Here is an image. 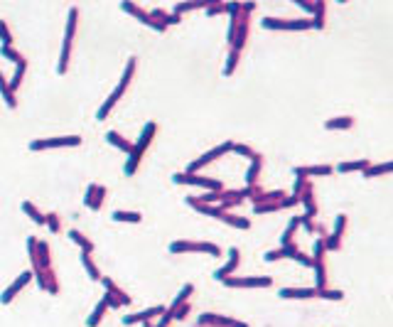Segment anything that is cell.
<instances>
[{"mask_svg": "<svg viewBox=\"0 0 393 327\" xmlns=\"http://www.w3.org/2000/svg\"><path fill=\"white\" fill-rule=\"evenodd\" d=\"M155 133H157L155 121H147V123L143 125V133H140V138H138V143L133 146V153L128 155V160H125V165H123V172L128 175V177H133L135 175V170H138V165H140V160H143V155H145V150L150 148V143H153Z\"/></svg>", "mask_w": 393, "mask_h": 327, "instance_id": "1", "label": "cell"}, {"mask_svg": "<svg viewBox=\"0 0 393 327\" xmlns=\"http://www.w3.org/2000/svg\"><path fill=\"white\" fill-rule=\"evenodd\" d=\"M133 77H135V57H130V59H128V64H125V69H123V77H121V81H118V86L111 91V96H108V99L103 101L101 108L96 111V118H99V121H103V118L111 113V108L118 103V99L125 94V89H128V84L133 81Z\"/></svg>", "mask_w": 393, "mask_h": 327, "instance_id": "2", "label": "cell"}, {"mask_svg": "<svg viewBox=\"0 0 393 327\" xmlns=\"http://www.w3.org/2000/svg\"><path fill=\"white\" fill-rule=\"evenodd\" d=\"M77 23H79V8H71L69 10V20H67L64 42H62L59 64H57V74H67V69H69V57H71V45H74V34H77Z\"/></svg>", "mask_w": 393, "mask_h": 327, "instance_id": "3", "label": "cell"}, {"mask_svg": "<svg viewBox=\"0 0 393 327\" xmlns=\"http://www.w3.org/2000/svg\"><path fill=\"white\" fill-rule=\"evenodd\" d=\"M172 182L175 185H194V187H204V190L209 192H221V182L219 180H209V177H202V175H197V172H177V175H172Z\"/></svg>", "mask_w": 393, "mask_h": 327, "instance_id": "4", "label": "cell"}, {"mask_svg": "<svg viewBox=\"0 0 393 327\" xmlns=\"http://www.w3.org/2000/svg\"><path fill=\"white\" fill-rule=\"evenodd\" d=\"M81 146V136H59V138H40V140H32L30 143V150L32 153H40V150H52V148H77Z\"/></svg>", "mask_w": 393, "mask_h": 327, "instance_id": "5", "label": "cell"}, {"mask_svg": "<svg viewBox=\"0 0 393 327\" xmlns=\"http://www.w3.org/2000/svg\"><path fill=\"white\" fill-rule=\"evenodd\" d=\"M224 283L229 288H270L273 278L270 276H231Z\"/></svg>", "mask_w": 393, "mask_h": 327, "instance_id": "6", "label": "cell"}, {"mask_svg": "<svg viewBox=\"0 0 393 327\" xmlns=\"http://www.w3.org/2000/svg\"><path fill=\"white\" fill-rule=\"evenodd\" d=\"M121 10L128 12V15H133L138 23L147 25V27H153V30H157V32H165V25L155 23V20L150 17V10H143V8H138L135 3H128V0H123V3H121Z\"/></svg>", "mask_w": 393, "mask_h": 327, "instance_id": "7", "label": "cell"}, {"mask_svg": "<svg viewBox=\"0 0 393 327\" xmlns=\"http://www.w3.org/2000/svg\"><path fill=\"white\" fill-rule=\"evenodd\" d=\"M234 148V143L231 140H226V143H221V146H216V148H212L209 153H204L202 158H197L194 162H192L190 168H187V172H197V170H202L204 165H209V162H214L216 158H221V155H226L229 150Z\"/></svg>", "mask_w": 393, "mask_h": 327, "instance_id": "8", "label": "cell"}, {"mask_svg": "<svg viewBox=\"0 0 393 327\" xmlns=\"http://www.w3.org/2000/svg\"><path fill=\"white\" fill-rule=\"evenodd\" d=\"M260 25L266 30H310V20H278V17H263Z\"/></svg>", "mask_w": 393, "mask_h": 327, "instance_id": "9", "label": "cell"}, {"mask_svg": "<svg viewBox=\"0 0 393 327\" xmlns=\"http://www.w3.org/2000/svg\"><path fill=\"white\" fill-rule=\"evenodd\" d=\"M167 313V307L165 305H155V307H147V310H143V313H133V315H125L123 317V325H145V322H153L155 317H162Z\"/></svg>", "mask_w": 393, "mask_h": 327, "instance_id": "10", "label": "cell"}, {"mask_svg": "<svg viewBox=\"0 0 393 327\" xmlns=\"http://www.w3.org/2000/svg\"><path fill=\"white\" fill-rule=\"evenodd\" d=\"M32 278H34L32 271H23L20 276H17V278H15V281L10 283V285H8V288H5V290H3V295H0V303H3V305H10L12 298L20 293V290H23V288H25V285H27L30 281H32Z\"/></svg>", "mask_w": 393, "mask_h": 327, "instance_id": "11", "label": "cell"}, {"mask_svg": "<svg viewBox=\"0 0 393 327\" xmlns=\"http://www.w3.org/2000/svg\"><path fill=\"white\" fill-rule=\"evenodd\" d=\"M344 229H347V214H339L337 219H334V231H332L329 237H325V246H327V251H337V248L342 246V237H344Z\"/></svg>", "mask_w": 393, "mask_h": 327, "instance_id": "12", "label": "cell"}, {"mask_svg": "<svg viewBox=\"0 0 393 327\" xmlns=\"http://www.w3.org/2000/svg\"><path fill=\"white\" fill-rule=\"evenodd\" d=\"M238 263H241V253H238V248L236 246L229 248V261H226L219 271H214V278H216V281H226V278H231L234 271L238 268Z\"/></svg>", "mask_w": 393, "mask_h": 327, "instance_id": "13", "label": "cell"}, {"mask_svg": "<svg viewBox=\"0 0 393 327\" xmlns=\"http://www.w3.org/2000/svg\"><path fill=\"white\" fill-rule=\"evenodd\" d=\"M103 197H106V187L103 185H89V190H86V197H84V204L93 209V212H99L103 204Z\"/></svg>", "mask_w": 393, "mask_h": 327, "instance_id": "14", "label": "cell"}, {"mask_svg": "<svg viewBox=\"0 0 393 327\" xmlns=\"http://www.w3.org/2000/svg\"><path fill=\"white\" fill-rule=\"evenodd\" d=\"M292 172H295V177H305L307 180V177H320V175L327 177V175L334 172V168L332 165H310V168H295Z\"/></svg>", "mask_w": 393, "mask_h": 327, "instance_id": "15", "label": "cell"}, {"mask_svg": "<svg viewBox=\"0 0 393 327\" xmlns=\"http://www.w3.org/2000/svg\"><path fill=\"white\" fill-rule=\"evenodd\" d=\"M278 295L285 300H307V298H317V288H280Z\"/></svg>", "mask_w": 393, "mask_h": 327, "instance_id": "16", "label": "cell"}, {"mask_svg": "<svg viewBox=\"0 0 393 327\" xmlns=\"http://www.w3.org/2000/svg\"><path fill=\"white\" fill-rule=\"evenodd\" d=\"M170 253H202V241H187V239L172 241Z\"/></svg>", "mask_w": 393, "mask_h": 327, "instance_id": "17", "label": "cell"}, {"mask_svg": "<svg viewBox=\"0 0 393 327\" xmlns=\"http://www.w3.org/2000/svg\"><path fill=\"white\" fill-rule=\"evenodd\" d=\"M229 320H231V317L216 315V313H204V315L197 320V325L199 327H229Z\"/></svg>", "mask_w": 393, "mask_h": 327, "instance_id": "18", "label": "cell"}, {"mask_svg": "<svg viewBox=\"0 0 393 327\" xmlns=\"http://www.w3.org/2000/svg\"><path fill=\"white\" fill-rule=\"evenodd\" d=\"M101 281H103V288H106V293L116 295V298H118V303H121V305H130V303H133V300H130V295L125 293V290H121V288H118V285H116V283H113L111 278H106V276H103Z\"/></svg>", "mask_w": 393, "mask_h": 327, "instance_id": "19", "label": "cell"}, {"mask_svg": "<svg viewBox=\"0 0 393 327\" xmlns=\"http://www.w3.org/2000/svg\"><path fill=\"white\" fill-rule=\"evenodd\" d=\"M106 310H108V303H106V298H101V300L96 303V307H93V313L86 317V327H99V325H101Z\"/></svg>", "mask_w": 393, "mask_h": 327, "instance_id": "20", "label": "cell"}, {"mask_svg": "<svg viewBox=\"0 0 393 327\" xmlns=\"http://www.w3.org/2000/svg\"><path fill=\"white\" fill-rule=\"evenodd\" d=\"M192 293H194V285H192V283H184V285H182V290L177 293V298H175V300H172V305L167 307L170 315H172L177 307H182L184 303H190V295H192Z\"/></svg>", "mask_w": 393, "mask_h": 327, "instance_id": "21", "label": "cell"}, {"mask_svg": "<svg viewBox=\"0 0 393 327\" xmlns=\"http://www.w3.org/2000/svg\"><path fill=\"white\" fill-rule=\"evenodd\" d=\"M106 140H108L113 148H118V150L128 153V155L133 153V143H130V140H125V138L121 136V133H116V131H108V133H106Z\"/></svg>", "mask_w": 393, "mask_h": 327, "instance_id": "22", "label": "cell"}, {"mask_svg": "<svg viewBox=\"0 0 393 327\" xmlns=\"http://www.w3.org/2000/svg\"><path fill=\"white\" fill-rule=\"evenodd\" d=\"M81 266H84V271L89 273L91 281H101L103 276L101 271H99V266L93 263V259H91V253H86V251H81Z\"/></svg>", "mask_w": 393, "mask_h": 327, "instance_id": "23", "label": "cell"}, {"mask_svg": "<svg viewBox=\"0 0 393 327\" xmlns=\"http://www.w3.org/2000/svg\"><path fill=\"white\" fill-rule=\"evenodd\" d=\"M312 268H314V288H317V290H325V288H327V268H325V261H314Z\"/></svg>", "mask_w": 393, "mask_h": 327, "instance_id": "24", "label": "cell"}, {"mask_svg": "<svg viewBox=\"0 0 393 327\" xmlns=\"http://www.w3.org/2000/svg\"><path fill=\"white\" fill-rule=\"evenodd\" d=\"M371 162L366 158L361 160H351V162H339L337 165V172H364V170L369 168Z\"/></svg>", "mask_w": 393, "mask_h": 327, "instance_id": "25", "label": "cell"}, {"mask_svg": "<svg viewBox=\"0 0 393 327\" xmlns=\"http://www.w3.org/2000/svg\"><path fill=\"white\" fill-rule=\"evenodd\" d=\"M351 125H354V118L351 116H339V118H329L325 123V128L327 131H347Z\"/></svg>", "mask_w": 393, "mask_h": 327, "instance_id": "26", "label": "cell"}, {"mask_svg": "<svg viewBox=\"0 0 393 327\" xmlns=\"http://www.w3.org/2000/svg\"><path fill=\"white\" fill-rule=\"evenodd\" d=\"M113 222L140 224V222H143V214H140V212H123V209H116V212H113Z\"/></svg>", "mask_w": 393, "mask_h": 327, "instance_id": "27", "label": "cell"}, {"mask_svg": "<svg viewBox=\"0 0 393 327\" xmlns=\"http://www.w3.org/2000/svg\"><path fill=\"white\" fill-rule=\"evenodd\" d=\"M297 226H300V216H292L290 224L285 226V231H283V237H280V246H290L292 239H295V231H297Z\"/></svg>", "mask_w": 393, "mask_h": 327, "instance_id": "28", "label": "cell"}, {"mask_svg": "<svg viewBox=\"0 0 393 327\" xmlns=\"http://www.w3.org/2000/svg\"><path fill=\"white\" fill-rule=\"evenodd\" d=\"M0 94H3V99L8 103V108H17V99H15V94L10 91V84H8V79L3 74H0Z\"/></svg>", "mask_w": 393, "mask_h": 327, "instance_id": "29", "label": "cell"}, {"mask_svg": "<svg viewBox=\"0 0 393 327\" xmlns=\"http://www.w3.org/2000/svg\"><path fill=\"white\" fill-rule=\"evenodd\" d=\"M386 172H393V160L391 162H379V165H369L364 170V177H379V175H386Z\"/></svg>", "mask_w": 393, "mask_h": 327, "instance_id": "30", "label": "cell"}, {"mask_svg": "<svg viewBox=\"0 0 393 327\" xmlns=\"http://www.w3.org/2000/svg\"><path fill=\"white\" fill-rule=\"evenodd\" d=\"M23 212L27 216H30V219H32L34 224H40V226H45V222H47V216L42 214V212H40V209H37V207H34L32 202H23Z\"/></svg>", "mask_w": 393, "mask_h": 327, "instance_id": "31", "label": "cell"}, {"mask_svg": "<svg viewBox=\"0 0 393 327\" xmlns=\"http://www.w3.org/2000/svg\"><path fill=\"white\" fill-rule=\"evenodd\" d=\"M221 222H226L229 226H236V229H248L251 226V222L248 219H244V216H236L231 214V212H221V216H219Z\"/></svg>", "mask_w": 393, "mask_h": 327, "instance_id": "32", "label": "cell"}, {"mask_svg": "<svg viewBox=\"0 0 393 327\" xmlns=\"http://www.w3.org/2000/svg\"><path fill=\"white\" fill-rule=\"evenodd\" d=\"M69 239L77 244V246H81V251H86V253H91L93 251V244H91V239H86L81 231H77V229H71L69 231Z\"/></svg>", "mask_w": 393, "mask_h": 327, "instance_id": "33", "label": "cell"}, {"mask_svg": "<svg viewBox=\"0 0 393 327\" xmlns=\"http://www.w3.org/2000/svg\"><path fill=\"white\" fill-rule=\"evenodd\" d=\"M325 10H327V5L322 3V0H320V3H314V17L310 20L314 30H322V27H325Z\"/></svg>", "mask_w": 393, "mask_h": 327, "instance_id": "34", "label": "cell"}, {"mask_svg": "<svg viewBox=\"0 0 393 327\" xmlns=\"http://www.w3.org/2000/svg\"><path fill=\"white\" fill-rule=\"evenodd\" d=\"M25 71H27V62H20V64L15 67V74H12V79L8 81V84H10V91H12V94H15V89H17V86L23 84Z\"/></svg>", "mask_w": 393, "mask_h": 327, "instance_id": "35", "label": "cell"}, {"mask_svg": "<svg viewBox=\"0 0 393 327\" xmlns=\"http://www.w3.org/2000/svg\"><path fill=\"white\" fill-rule=\"evenodd\" d=\"M258 175H260V160H253V162H251V168L246 170V187H256Z\"/></svg>", "mask_w": 393, "mask_h": 327, "instance_id": "36", "label": "cell"}, {"mask_svg": "<svg viewBox=\"0 0 393 327\" xmlns=\"http://www.w3.org/2000/svg\"><path fill=\"white\" fill-rule=\"evenodd\" d=\"M207 5H209V3H177V5H175V8H172V12H175V15H180L182 17V12H190V10H207Z\"/></svg>", "mask_w": 393, "mask_h": 327, "instance_id": "37", "label": "cell"}, {"mask_svg": "<svg viewBox=\"0 0 393 327\" xmlns=\"http://www.w3.org/2000/svg\"><path fill=\"white\" fill-rule=\"evenodd\" d=\"M231 150H234L236 155H241V158H248L251 162H253V160H260V155L256 153V150H253V148L241 146V143H234V148H231Z\"/></svg>", "mask_w": 393, "mask_h": 327, "instance_id": "38", "label": "cell"}, {"mask_svg": "<svg viewBox=\"0 0 393 327\" xmlns=\"http://www.w3.org/2000/svg\"><path fill=\"white\" fill-rule=\"evenodd\" d=\"M0 55L5 57V59H10V62H12V64H15V67H17L20 62H25V57L20 55V52H17L15 47H0Z\"/></svg>", "mask_w": 393, "mask_h": 327, "instance_id": "39", "label": "cell"}, {"mask_svg": "<svg viewBox=\"0 0 393 327\" xmlns=\"http://www.w3.org/2000/svg\"><path fill=\"white\" fill-rule=\"evenodd\" d=\"M238 57H241V52H236V49H229V57H226V67H224V74H226V77H231V74H234L236 64H238Z\"/></svg>", "mask_w": 393, "mask_h": 327, "instance_id": "40", "label": "cell"}, {"mask_svg": "<svg viewBox=\"0 0 393 327\" xmlns=\"http://www.w3.org/2000/svg\"><path fill=\"white\" fill-rule=\"evenodd\" d=\"M325 251H327L325 237H320L317 241H314V248H312V263L314 261H325Z\"/></svg>", "mask_w": 393, "mask_h": 327, "instance_id": "41", "label": "cell"}, {"mask_svg": "<svg viewBox=\"0 0 393 327\" xmlns=\"http://www.w3.org/2000/svg\"><path fill=\"white\" fill-rule=\"evenodd\" d=\"M317 298H325V300H342L344 293H342V290H329V288H325V290H317Z\"/></svg>", "mask_w": 393, "mask_h": 327, "instance_id": "42", "label": "cell"}, {"mask_svg": "<svg viewBox=\"0 0 393 327\" xmlns=\"http://www.w3.org/2000/svg\"><path fill=\"white\" fill-rule=\"evenodd\" d=\"M0 42H3V47H12V34L3 20H0Z\"/></svg>", "mask_w": 393, "mask_h": 327, "instance_id": "43", "label": "cell"}, {"mask_svg": "<svg viewBox=\"0 0 393 327\" xmlns=\"http://www.w3.org/2000/svg\"><path fill=\"white\" fill-rule=\"evenodd\" d=\"M37 241H40V239H34V237L27 239V253H30V261H32V266H37Z\"/></svg>", "mask_w": 393, "mask_h": 327, "instance_id": "44", "label": "cell"}, {"mask_svg": "<svg viewBox=\"0 0 393 327\" xmlns=\"http://www.w3.org/2000/svg\"><path fill=\"white\" fill-rule=\"evenodd\" d=\"M45 216H47L45 226H49V231H59V229H62V224H59V214L49 212V214H45Z\"/></svg>", "mask_w": 393, "mask_h": 327, "instance_id": "45", "label": "cell"}, {"mask_svg": "<svg viewBox=\"0 0 393 327\" xmlns=\"http://www.w3.org/2000/svg\"><path fill=\"white\" fill-rule=\"evenodd\" d=\"M202 253H209V256H221V248L216 244H209V241H202Z\"/></svg>", "mask_w": 393, "mask_h": 327, "instance_id": "46", "label": "cell"}, {"mask_svg": "<svg viewBox=\"0 0 393 327\" xmlns=\"http://www.w3.org/2000/svg\"><path fill=\"white\" fill-rule=\"evenodd\" d=\"M219 12H226L224 3H209L207 5V15H219Z\"/></svg>", "mask_w": 393, "mask_h": 327, "instance_id": "47", "label": "cell"}, {"mask_svg": "<svg viewBox=\"0 0 393 327\" xmlns=\"http://www.w3.org/2000/svg\"><path fill=\"white\" fill-rule=\"evenodd\" d=\"M278 259H285V256H283V248H273V251L266 253V261H268V263H273V261H278Z\"/></svg>", "mask_w": 393, "mask_h": 327, "instance_id": "48", "label": "cell"}, {"mask_svg": "<svg viewBox=\"0 0 393 327\" xmlns=\"http://www.w3.org/2000/svg\"><path fill=\"white\" fill-rule=\"evenodd\" d=\"M295 5H300L305 12H312V15H314V3H303V0H295Z\"/></svg>", "mask_w": 393, "mask_h": 327, "instance_id": "49", "label": "cell"}, {"mask_svg": "<svg viewBox=\"0 0 393 327\" xmlns=\"http://www.w3.org/2000/svg\"><path fill=\"white\" fill-rule=\"evenodd\" d=\"M229 327H248L246 322H238V320H229Z\"/></svg>", "mask_w": 393, "mask_h": 327, "instance_id": "50", "label": "cell"}, {"mask_svg": "<svg viewBox=\"0 0 393 327\" xmlns=\"http://www.w3.org/2000/svg\"><path fill=\"white\" fill-rule=\"evenodd\" d=\"M145 327H155V325H150V322H145Z\"/></svg>", "mask_w": 393, "mask_h": 327, "instance_id": "51", "label": "cell"}]
</instances>
